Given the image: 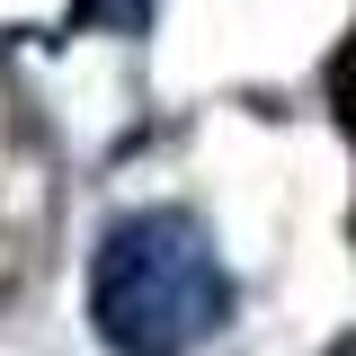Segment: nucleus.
<instances>
[{
	"label": "nucleus",
	"mask_w": 356,
	"mask_h": 356,
	"mask_svg": "<svg viewBox=\"0 0 356 356\" xmlns=\"http://www.w3.org/2000/svg\"><path fill=\"white\" fill-rule=\"evenodd\" d=\"M152 9H161V0H81V9H72V27H116V36H143V27H152Z\"/></svg>",
	"instance_id": "f03ea898"
},
{
	"label": "nucleus",
	"mask_w": 356,
	"mask_h": 356,
	"mask_svg": "<svg viewBox=\"0 0 356 356\" xmlns=\"http://www.w3.org/2000/svg\"><path fill=\"white\" fill-rule=\"evenodd\" d=\"M89 321L107 356H196L232 321V276H222L205 222L178 205L116 214L89 267Z\"/></svg>",
	"instance_id": "f257e3e1"
}]
</instances>
